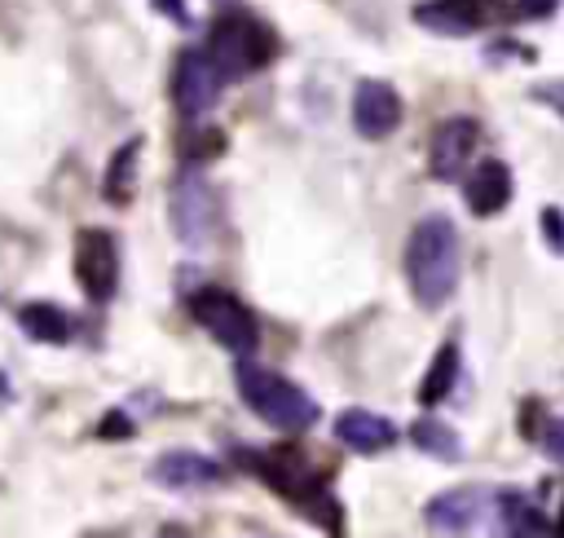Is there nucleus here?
<instances>
[{"instance_id": "obj_1", "label": "nucleus", "mask_w": 564, "mask_h": 538, "mask_svg": "<svg viewBox=\"0 0 564 538\" xmlns=\"http://www.w3.org/2000/svg\"><path fill=\"white\" fill-rule=\"evenodd\" d=\"M458 229L449 216H423L405 243V278L423 309H441L458 287Z\"/></svg>"}, {"instance_id": "obj_2", "label": "nucleus", "mask_w": 564, "mask_h": 538, "mask_svg": "<svg viewBox=\"0 0 564 538\" xmlns=\"http://www.w3.org/2000/svg\"><path fill=\"white\" fill-rule=\"evenodd\" d=\"M234 379H238V397L278 432H308L317 423V401L291 384L286 375L269 370V366H256V362H238L234 366Z\"/></svg>"}, {"instance_id": "obj_3", "label": "nucleus", "mask_w": 564, "mask_h": 538, "mask_svg": "<svg viewBox=\"0 0 564 538\" xmlns=\"http://www.w3.org/2000/svg\"><path fill=\"white\" fill-rule=\"evenodd\" d=\"M203 53L212 57V66L220 71V79L229 84V79H247L251 71L269 66L273 53H278V40H273V31L260 18H251V13H225V18L212 22V35H207V49Z\"/></svg>"}, {"instance_id": "obj_4", "label": "nucleus", "mask_w": 564, "mask_h": 538, "mask_svg": "<svg viewBox=\"0 0 564 538\" xmlns=\"http://www.w3.org/2000/svg\"><path fill=\"white\" fill-rule=\"evenodd\" d=\"M189 313H194V322H198L220 348H229V353H238V357H247V353L260 344V322H256V313H251L238 295H229V291H220V287L194 291V295H189Z\"/></svg>"}, {"instance_id": "obj_5", "label": "nucleus", "mask_w": 564, "mask_h": 538, "mask_svg": "<svg viewBox=\"0 0 564 538\" xmlns=\"http://www.w3.org/2000/svg\"><path fill=\"white\" fill-rule=\"evenodd\" d=\"M75 278H79V291L93 300V304H106L119 287V247H115V234L106 229H79L75 238Z\"/></svg>"}, {"instance_id": "obj_6", "label": "nucleus", "mask_w": 564, "mask_h": 538, "mask_svg": "<svg viewBox=\"0 0 564 538\" xmlns=\"http://www.w3.org/2000/svg\"><path fill=\"white\" fill-rule=\"evenodd\" d=\"M212 225H216V198L207 181L194 168H185L172 181V229L185 247H203L212 238Z\"/></svg>"}, {"instance_id": "obj_7", "label": "nucleus", "mask_w": 564, "mask_h": 538, "mask_svg": "<svg viewBox=\"0 0 564 538\" xmlns=\"http://www.w3.org/2000/svg\"><path fill=\"white\" fill-rule=\"evenodd\" d=\"M220 71L212 66V57L203 49H185L176 62H172V101L185 119H198L203 110L216 106L220 97Z\"/></svg>"}, {"instance_id": "obj_8", "label": "nucleus", "mask_w": 564, "mask_h": 538, "mask_svg": "<svg viewBox=\"0 0 564 538\" xmlns=\"http://www.w3.org/2000/svg\"><path fill=\"white\" fill-rule=\"evenodd\" d=\"M256 454V450H251ZM251 467L278 489V494H286V498H326V489H322V476L326 472H317V463L304 454V450H264V454H256L251 459ZM308 503V507H313Z\"/></svg>"}, {"instance_id": "obj_9", "label": "nucleus", "mask_w": 564, "mask_h": 538, "mask_svg": "<svg viewBox=\"0 0 564 538\" xmlns=\"http://www.w3.org/2000/svg\"><path fill=\"white\" fill-rule=\"evenodd\" d=\"M476 141H480V128L476 119L467 115H454L445 119L436 132H432V146H427V168L436 181H458L476 154Z\"/></svg>"}, {"instance_id": "obj_10", "label": "nucleus", "mask_w": 564, "mask_h": 538, "mask_svg": "<svg viewBox=\"0 0 564 538\" xmlns=\"http://www.w3.org/2000/svg\"><path fill=\"white\" fill-rule=\"evenodd\" d=\"M397 123H401V97H397V88L383 84V79H361L357 93H352V128L361 137L379 141V137L397 132Z\"/></svg>"}, {"instance_id": "obj_11", "label": "nucleus", "mask_w": 564, "mask_h": 538, "mask_svg": "<svg viewBox=\"0 0 564 538\" xmlns=\"http://www.w3.org/2000/svg\"><path fill=\"white\" fill-rule=\"evenodd\" d=\"M494 18L489 0H423L414 4V22L436 35H471Z\"/></svg>"}, {"instance_id": "obj_12", "label": "nucleus", "mask_w": 564, "mask_h": 538, "mask_svg": "<svg viewBox=\"0 0 564 538\" xmlns=\"http://www.w3.org/2000/svg\"><path fill=\"white\" fill-rule=\"evenodd\" d=\"M463 198L476 216H498L511 203V168L502 159L476 163V172L463 181Z\"/></svg>"}, {"instance_id": "obj_13", "label": "nucleus", "mask_w": 564, "mask_h": 538, "mask_svg": "<svg viewBox=\"0 0 564 538\" xmlns=\"http://www.w3.org/2000/svg\"><path fill=\"white\" fill-rule=\"evenodd\" d=\"M335 441L348 445V450H357V454H379V450H388L397 441V428H392V419L352 406V410H344L335 419Z\"/></svg>"}, {"instance_id": "obj_14", "label": "nucleus", "mask_w": 564, "mask_h": 538, "mask_svg": "<svg viewBox=\"0 0 564 538\" xmlns=\"http://www.w3.org/2000/svg\"><path fill=\"white\" fill-rule=\"evenodd\" d=\"M154 481L163 489H203V485L220 481V463L207 454H194V450H167L154 463Z\"/></svg>"}, {"instance_id": "obj_15", "label": "nucleus", "mask_w": 564, "mask_h": 538, "mask_svg": "<svg viewBox=\"0 0 564 538\" xmlns=\"http://www.w3.org/2000/svg\"><path fill=\"white\" fill-rule=\"evenodd\" d=\"M480 512H485V494L480 489H449V494L427 503V520L436 529H449V534L471 529L480 520Z\"/></svg>"}, {"instance_id": "obj_16", "label": "nucleus", "mask_w": 564, "mask_h": 538, "mask_svg": "<svg viewBox=\"0 0 564 538\" xmlns=\"http://www.w3.org/2000/svg\"><path fill=\"white\" fill-rule=\"evenodd\" d=\"M18 326H22L31 340H40V344H66V340H70V318H66L57 304H44V300L22 304V309H18Z\"/></svg>"}, {"instance_id": "obj_17", "label": "nucleus", "mask_w": 564, "mask_h": 538, "mask_svg": "<svg viewBox=\"0 0 564 538\" xmlns=\"http://www.w3.org/2000/svg\"><path fill=\"white\" fill-rule=\"evenodd\" d=\"M410 437H414V445L423 450V454H432V459H445V463H454V459H463V437L449 428V423H441V419H432V415H423V419H414V428H410Z\"/></svg>"}, {"instance_id": "obj_18", "label": "nucleus", "mask_w": 564, "mask_h": 538, "mask_svg": "<svg viewBox=\"0 0 564 538\" xmlns=\"http://www.w3.org/2000/svg\"><path fill=\"white\" fill-rule=\"evenodd\" d=\"M498 520H502V538H542L546 520L533 503H524L520 494H502L498 498Z\"/></svg>"}, {"instance_id": "obj_19", "label": "nucleus", "mask_w": 564, "mask_h": 538, "mask_svg": "<svg viewBox=\"0 0 564 538\" xmlns=\"http://www.w3.org/2000/svg\"><path fill=\"white\" fill-rule=\"evenodd\" d=\"M137 159H141V141L132 137V141H123L119 146V154L106 163V181H101V190H106V198H115V203H128L132 198V168H137Z\"/></svg>"}, {"instance_id": "obj_20", "label": "nucleus", "mask_w": 564, "mask_h": 538, "mask_svg": "<svg viewBox=\"0 0 564 538\" xmlns=\"http://www.w3.org/2000/svg\"><path fill=\"white\" fill-rule=\"evenodd\" d=\"M454 379H458V344H441L432 370H427L423 384H419V401H423V406H436L441 397H449Z\"/></svg>"}, {"instance_id": "obj_21", "label": "nucleus", "mask_w": 564, "mask_h": 538, "mask_svg": "<svg viewBox=\"0 0 564 538\" xmlns=\"http://www.w3.org/2000/svg\"><path fill=\"white\" fill-rule=\"evenodd\" d=\"M225 150V137L216 132V128H198V132H189L185 141H181V154L189 159V163H203V159H216Z\"/></svg>"}, {"instance_id": "obj_22", "label": "nucleus", "mask_w": 564, "mask_h": 538, "mask_svg": "<svg viewBox=\"0 0 564 538\" xmlns=\"http://www.w3.org/2000/svg\"><path fill=\"white\" fill-rule=\"evenodd\" d=\"M542 234H546L551 251L564 256V216H560V207H542Z\"/></svg>"}, {"instance_id": "obj_23", "label": "nucleus", "mask_w": 564, "mask_h": 538, "mask_svg": "<svg viewBox=\"0 0 564 538\" xmlns=\"http://www.w3.org/2000/svg\"><path fill=\"white\" fill-rule=\"evenodd\" d=\"M542 450L564 467V415H560V419H546V428H542Z\"/></svg>"}, {"instance_id": "obj_24", "label": "nucleus", "mask_w": 564, "mask_h": 538, "mask_svg": "<svg viewBox=\"0 0 564 538\" xmlns=\"http://www.w3.org/2000/svg\"><path fill=\"white\" fill-rule=\"evenodd\" d=\"M516 9H520L524 18H551V13L560 9V0H516Z\"/></svg>"}, {"instance_id": "obj_25", "label": "nucleus", "mask_w": 564, "mask_h": 538, "mask_svg": "<svg viewBox=\"0 0 564 538\" xmlns=\"http://www.w3.org/2000/svg\"><path fill=\"white\" fill-rule=\"evenodd\" d=\"M154 9L163 13V18H172V22H185L189 13H185V0H154Z\"/></svg>"}, {"instance_id": "obj_26", "label": "nucleus", "mask_w": 564, "mask_h": 538, "mask_svg": "<svg viewBox=\"0 0 564 538\" xmlns=\"http://www.w3.org/2000/svg\"><path fill=\"white\" fill-rule=\"evenodd\" d=\"M9 401H13V388H9V379L0 375V406H9Z\"/></svg>"}, {"instance_id": "obj_27", "label": "nucleus", "mask_w": 564, "mask_h": 538, "mask_svg": "<svg viewBox=\"0 0 564 538\" xmlns=\"http://www.w3.org/2000/svg\"><path fill=\"white\" fill-rule=\"evenodd\" d=\"M159 538H189V534H185V529H176V525H167V529H163Z\"/></svg>"}]
</instances>
